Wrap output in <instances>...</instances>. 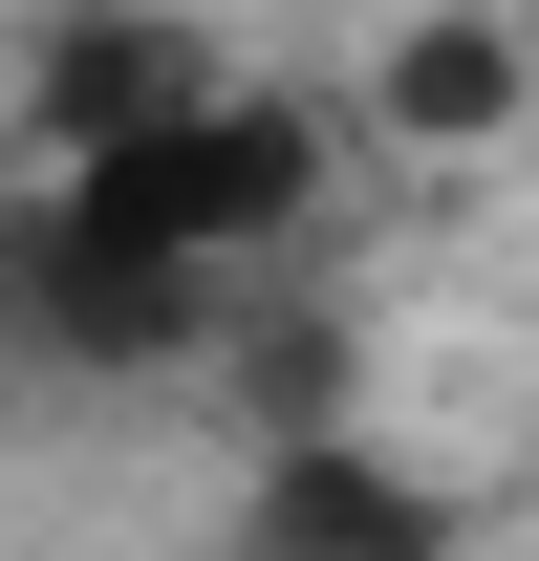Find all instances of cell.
I'll list each match as a JSON object with an SVG mask.
<instances>
[{
    "instance_id": "277c9868",
    "label": "cell",
    "mask_w": 539,
    "mask_h": 561,
    "mask_svg": "<svg viewBox=\"0 0 539 561\" xmlns=\"http://www.w3.org/2000/svg\"><path fill=\"white\" fill-rule=\"evenodd\" d=\"M238 561H454V496L389 432H260L238 476Z\"/></svg>"
},
{
    "instance_id": "3957f363",
    "label": "cell",
    "mask_w": 539,
    "mask_h": 561,
    "mask_svg": "<svg viewBox=\"0 0 539 561\" xmlns=\"http://www.w3.org/2000/svg\"><path fill=\"white\" fill-rule=\"evenodd\" d=\"M216 22H173V0H44L22 22V130H44V173H87V151H151L216 108Z\"/></svg>"
},
{
    "instance_id": "5b68a950",
    "label": "cell",
    "mask_w": 539,
    "mask_h": 561,
    "mask_svg": "<svg viewBox=\"0 0 539 561\" xmlns=\"http://www.w3.org/2000/svg\"><path fill=\"white\" fill-rule=\"evenodd\" d=\"M539 108V22H496V0H410L389 44H367V87H345V130H389V151H518Z\"/></svg>"
},
{
    "instance_id": "6da1fadb",
    "label": "cell",
    "mask_w": 539,
    "mask_h": 561,
    "mask_svg": "<svg viewBox=\"0 0 539 561\" xmlns=\"http://www.w3.org/2000/svg\"><path fill=\"white\" fill-rule=\"evenodd\" d=\"M66 195L108 216V238H151V260L238 280V260H302V238H324V195H345V108H302V87H216L195 130L87 151Z\"/></svg>"
},
{
    "instance_id": "7a4b0ae2",
    "label": "cell",
    "mask_w": 539,
    "mask_h": 561,
    "mask_svg": "<svg viewBox=\"0 0 539 561\" xmlns=\"http://www.w3.org/2000/svg\"><path fill=\"white\" fill-rule=\"evenodd\" d=\"M216 324H238V280H195V260H151V238H108L66 173H44V195H0V346L151 389V367H216Z\"/></svg>"
},
{
    "instance_id": "8992f818",
    "label": "cell",
    "mask_w": 539,
    "mask_h": 561,
    "mask_svg": "<svg viewBox=\"0 0 539 561\" xmlns=\"http://www.w3.org/2000/svg\"><path fill=\"white\" fill-rule=\"evenodd\" d=\"M216 346H238L260 432H345V302H260V280H238V324H216Z\"/></svg>"
}]
</instances>
